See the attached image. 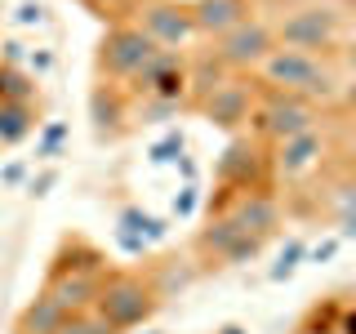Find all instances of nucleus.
Segmentation results:
<instances>
[{
	"instance_id": "7",
	"label": "nucleus",
	"mask_w": 356,
	"mask_h": 334,
	"mask_svg": "<svg viewBox=\"0 0 356 334\" xmlns=\"http://www.w3.org/2000/svg\"><path fill=\"white\" fill-rule=\"evenodd\" d=\"M209 49L218 54V63L227 67L232 76H254L259 67L267 63V54L276 49V31H272V18L263 14H250L241 27H232L227 36L209 40Z\"/></svg>"
},
{
	"instance_id": "32",
	"label": "nucleus",
	"mask_w": 356,
	"mask_h": 334,
	"mask_svg": "<svg viewBox=\"0 0 356 334\" xmlns=\"http://www.w3.org/2000/svg\"><path fill=\"white\" fill-rule=\"evenodd\" d=\"M339 334H356V308L352 303H343V312H339Z\"/></svg>"
},
{
	"instance_id": "9",
	"label": "nucleus",
	"mask_w": 356,
	"mask_h": 334,
	"mask_svg": "<svg viewBox=\"0 0 356 334\" xmlns=\"http://www.w3.org/2000/svg\"><path fill=\"white\" fill-rule=\"evenodd\" d=\"M254 107H259V81H254V76H227V81H222L214 94L200 98L192 111L222 134H241V129H250Z\"/></svg>"
},
{
	"instance_id": "2",
	"label": "nucleus",
	"mask_w": 356,
	"mask_h": 334,
	"mask_svg": "<svg viewBox=\"0 0 356 334\" xmlns=\"http://www.w3.org/2000/svg\"><path fill=\"white\" fill-rule=\"evenodd\" d=\"M348 14L339 5H325V0H303V5H289L281 14H272V31L276 45L285 49H303V54H321V58H334L343 40H348Z\"/></svg>"
},
{
	"instance_id": "10",
	"label": "nucleus",
	"mask_w": 356,
	"mask_h": 334,
	"mask_svg": "<svg viewBox=\"0 0 356 334\" xmlns=\"http://www.w3.org/2000/svg\"><path fill=\"white\" fill-rule=\"evenodd\" d=\"M129 22H138L143 36H147L156 49H187V45L200 40L187 0H143Z\"/></svg>"
},
{
	"instance_id": "21",
	"label": "nucleus",
	"mask_w": 356,
	"mask_h": 334,
	"mask_svg": "<svg viewBox=\"0 0 356 334\" xmlns=\"http://www.w3.org/2000/svg\"><path fill=\"white\" fill-rule=\"evenodd\" d=\"M81 5H85L94 18H103L107 27H111V22H129L134 9H138L143 0H81Z\"/></svg>"
},
{
	"instance_id": "27",
	"label": "nucleus",
	"mask_w": 356,
	"mask_h": 334,
	"mask_svg": "<svg viewBox=\"0 0 356 334\" xmlns=\"http://www.w3.org/2000/svg\"><path fill=\"white\" fill-rule=\"evenodd\" d=\"M339 250H343V241L339 237H325L321 245H312V250H307V263H334V254H339Z\"/></svg>"
},
{
	"instance_id": "20",
	"label": "nucleus",
	"mask_w": 356,
	"mask_h": 334,
	"mask_svg": "<svg viewBox=\"0 0 356 334\" xmlns=\"http://www.w3.org/2000/svg\"><path fill=\"white\" fill-rule=\"evenodd\" d=\"M58 334H116V326H111L103 312L89 308V312H72V317L58 326Z\"/></svg>"
},
{
	"instance_id": "1",
	"label": "nucleus",
	"mask_w": 356,
	"mask_h": 334,
	"mask_svg": "<svg viewBox=\"0 0 356 334\" xmlns=\"http://www.w3.org/2000/svg\"><path fill=\"white\" fill-rule=\"evenodd\" d=\"M107 267H111L107 254L89 237L72 232V237H63L58 250H54L49 272H44V289H49L67 312H89L98 303V289H103Z\"/></svg>"
},
{
	"instance_id": "15",
	"label": "nucleus",
	"mask_w": 356,
	"mask_h": 334,
	"mask_svg": "<svg viewBox=\"0 0 356 334\" xmlns=\"http://www.w3.org/2000/svg\"><path fill=\"white\" fill-rule=\"evenodd\" d=\"M143 272H147L156 299H161V303H170V299H178V294H187V289H192V281L200 276V267L192 263V254L183 250V254H161V259H152Z\"/></svg>"
},
{
	"instance_id": "14",
	"label": "nucleus",
	"mask_w": 356,
	"mask_h": 334,
	"mask_svg": "<svg viewBox=\"0 0 356 334\" xmlns=\"http://www.w3.org/2000/svg\"><path fill=\"white\" fill-rule=\"evenodd\" d=\"M200 40H218L254 14V0H187Z\"/></svg>"
},
{
	"instance_id": "19",
	"label": "nucleus",
	"mask_w": 356,
	"mask_h": 334,
	"mask_svg": "<svg viewBox=\"0 0 356 334\" xmlns=\"http://www.w3.org/2000/svg\"><path fill=\"white\" fill-rule=\"evenodd\" d=\"M0 103H40L36 76L14 63H0Z\"/></svg>"
},
{
	"instance_id": "34",
	"label": "nucleus",
	"mask_w": 356,
	"mask_h": 334,
	"mask_svg": "<svg viewBox=\"0 0 356 334\" xmlns=\"http://www.w3.org/2000/svg\"><path fill=\"white\" fill-rule=\"evenodd\" d=\"M0 178H5V183H22V165H5V174H0Z\"/></svg>"
},
{
	"instance_id": "18",
	"label": "nucleus",
	"mask_w": 356,
	"mask_h": 334,
	"mask_svg": "<svg viewBox=\"0 0 356 334\" xmlns=\"http://www.w3.org/2000/svg\"><path fill=\"white\" fill-rule=\"evenodd\" d=\"M40 129V103H0V148H18Z\"/></svg>"
},
{
	"instance_id": "28",
	"label": "nucleus",
	"mask_w": 356,
	"mask_h": 334,
	"mask_svg": "<svg viewBox=\"0 0 356 334\" xmlns=\"http://www.w3.org/2000/svg\"><path fill=\"white\" fill-rule=\"evenodd\" d=\"M334 228L339 241H356V209H334Z\"/></svg>"
},
{
	"instance_id": "23",
	"label": "nucleus",
	"mask_w": 356,
	"mask_h": 334,
	"mask_svg": "<svg viewBox=\"0 0 356 334\" xmlns=\"http://www.w3.org/2000/svg\"><path fill=\"white\" fill-rule=\"evenodd\" d=\"M183 148H187L183 129H170L161 143H152V148H147V161H152V165H170V161H178V156H183Z\"/></svg>"
},
{
	"instance_id": "35",
	"label": "nucleus",
	"mask_w": 356,
	"mask_h": 334,
	"mask_svg": "<svg viewBox=\"0 0 356 334\" xmlns=\"http://www.w3.org/2000/svg\"><path fill=\"white\" fill-rule=\"evenodd\" d=\"M218 334H245V330H241V326H222Z\"/></svg>"
},
{
	"instance_id": "22",
	"label": "nucleus",
	"mask_w": 356,
	"mask_h": 334,
	"mask_svg": "<svg viewBox=\"0 0 356 334\" xmlns=\"http://www.w3.org/2000/svg\"><path fill=\"white\" fill-rule=\"evenodd\" d=\"M298 263H307V245H303V241H285L281 259H276V267H272L267 276H272V281H289V276L298 272Z\"/></svg>"
},
{
	"instance_id": "3",
	"label": "nucleus",
	"mask_w": 356,
	"mask_h": 334,
	"mask_svg": "<svg viewBox=\"0 0 356 334\" xmlns=\"http://www.w3.org/2000/svg\"><path fill=\"white\" fill-rule=\"evenodd\" d=\"M94 312H103L111 326H116V334H129V330H143L161 312V299H156V289H152L143 267H107Z\"/></svg>"
},
{
	"instance_id": "25",
	"label": "nucleus",
	"mask_w": 356,
	"mask_h": 334,
	"mask_svg": "<svg viewBox=\"0 0 356 334\" xmlns=\"http://www.w3.org/2000/svg\"><path fill=\"white\" fill-rule=\"evenodd\" d=\"M334 116H348V120H356V81H343L339 85V94H334Z\"/></svg>"
},
{
	"instance_id": "36",
	"label": "nucleus",
	"mask_w": 356,
	"mask_h": 334,
	"mask_svg": "<svg viewBox=\"0 0 356 334\" xmlns=\"http://www.w3.org/2000/svg\"><path fill=\"white\" fill-rule=\"evenodd\" d=\"M294 334H339V330H294Z\"/></svg>"
},
{
	"instance_id": "37",
	"label": "nucleus",
	"mask_w": 356,
	"mask_h": 334,
	"mask_svg": "<svg viewBox=\"0 0 356 334\" xmlns=\"http://www.w3.org/2000/svg\"><path fill=\"white\" fill-rule=\"evenodd\" d=\"M0 152H5V148H0Z\"/></svg>"
},
{
	"instance_id": "24",
	"label": "nucleus",
	"mask_w": 356,
	"mask_h": 334,
	"mask_svg": "<svg viewBox=\"0 0 356 334\" xmlns=\"http://www.w3.org/2000/svg\"><path fill=\"white\" fill-rule=\"evenodd\" d=\"M334 67H339L343 81H356V36H348L339 49H334Z\"/></svg>"
},
{
	"instance_id": "13",
	"label": "nucleus",
	"mask_w": 356,
	"mask_h": 334,
	"mask_svg": "<svg viewBox=\"0 0 356 334\" xmlns=\"http://www.w3.org/2000/svg\"><path fill=\"white\" fill-rule=\"evenodd\" d=\"M218 214H227L245 237L276 241V237H281V228H285V200L276 196V192H241V196H232Z\"/></svg>"
},
{
	"instance_id": "8",
	"label": "nucleus",
	"mask_w": 356,
	"mask_h": 334,
	"mask_svg": "<svg viewBox=\"0 0 356 334\" xmlns=\"http://www.w3.org/2000/svg\"><path fill=\"white\" fill-rule=\"evenodd\" d=\"M330 156H334V143H330V116H325L316 129H303L294 138H285L281 148H272V174L285 187H303Z\"/></svg>"
},
{
	"instance_id": "33",
	"label": "nucleus",
	"mask_w": 356,
	"mask_h": 334,
	"mask_svg": "<svg viewBox=\"0 0 356 334\" xmlns=\"http://www.w3.org/2000/svg\"><path fill=\"white\" fill-rule=\"evenodd\" d=\"M49 63H54L49 54H31V72H49Z\"/></svg>"
},
{
	"instance_id": "30",
	"label": "nucleus",
	"mask_w": 356,
	"mask_h": 334,
	"mask_svg": "<svg viewBox=\"0 0 356 334\" xmlns=\"http://www.w3.org/2000/svg\"><path fill=\"white\" fill-rule=\"evenodd\" d=\"M14 18L22 22V27H40V22H44V9L27 0V5H18V14H14Z\"/></svg>"
},
{
	"instance_id": "11",
	"label": "nucleus",
	"mask_w": 356,
	"mask_h": 334,
	"mask_svg": "<svg viewBox=\"0 0 356 334\" xmlns=\"http://www.w3.org/2000/svg\"><path fill=\"white\" fill-rule=\"evenodd\" d=\"M125 89L134 98H156V103L187 107V49H161Z\"/></svg>"
},
{
	"instance_id": "5",
	"label": "nucleus",
	"mask_w": 356,
	"mask_h": 334,
	"mask_svg": "<svg viewBox=\"0 0 356 334\" xmlns=\"http://www.w3.org/2000/svg\"><path fill=\"white\" fill-rule=\"evenodd\" d=\"M330 111L307 103V98L298 94H272V89H259V107H254L250 116V134L267 148H281L285 138H294V134L303 129H316L321 120H325Z\"/></svg>"
},
{
	"instance_id": "4",
	"label": "nucleus",
	"mask_w": 356,
	"mask_h": 334,
	"mask_svg": "<svg viewBox=\"0 0 356 334\" xmlns=\"http://www.w3.org/2000/svg\"><path fill=\"white\" fill-rule=\"evenodd\" d=\"M156 54L161 49L143 36L138 22H111V27L103 31V40H98V49H94V81L129 85Z\"/></svg>"
},
{
	"instance_id": "6",
	"label": "nucleus",
	"mask_w": 356,
	"mask_h": 334,
	"mask_svg": "<svg viewBox=\"0 0 356 334\" xmlns=\"http://www.w3.org/2000/svg\"><path fill=\"white\" fill-rule=\"evenodd\" d=\"M214 178L222 192H272V148L259 143L254 134H232V143L222 148Z\"/></svg>"
},
{
	"instance_id": "16",
	"label": "nucleus",
	"mask_w": 356,
	"mask_h": 334,
	"mask_svg": "<svg viewBox=\"0 0 356 334\" xmlns=\"http://www.w3.org/2000/svg\"><path fill=\"white\" fill-rule=\"evenodd\" d=\"M227 76L232 72L218 63V54L209 49V45L205 49H187V107H196L205 94H214Z\"/></svg>"
},
{
	"instance_id": "12",
	"label": "nucleus",
	"mask_w": 356,
	"mask_h": 334,
	"mask_svg": "<svg viewBox=\"0 0 356 334\" xmlns=\"http://www.w3.org/2000/svg\"><path fill=\"white\" fill-rule=\"evenodd\" d=\"M89 125H94L98 143H120L134 134V98L125 85L94 81L89 89Z\"/></svg>"
},
{
	"instance_id": "31",
	"label": "nucleus",
	"mask_w": 356,
	"mask_h": 334,
	"mask_svg": "<svg viewBox=\"0 0 356 334\" xmlns=\"http://www.w3.org/2000/svg\"><path fill=\"white\" fill-rule=\"evenodd\" d=\"M54 183H58V170H44L40 178H31L27 192H31V196H49V187H54Z\"/></svg>"
},
{
	"instance_id": "17",
	"label": "nucleus",
	"mask_w": 356,
	"mask_h": 334,
	"mask_svg": "<svg viewBox=\"0 0 356 334\" xmlns=\"http://www.w3.org/2000/svg\"><path fill=\"white\" fill-rule=\"evenodd\" d=\"M72 317L58 299L49 294V289H40L36 299H31L27 308L18 312V321H14V334H58V326Z\"/></svg>"
},
{
	"instance_id": "29",
	"label": "nucleus",
	"mask_w": 356,
	"mask_h": 334,
	"mask_svg": "<svg viewBox=\"0 0 356 334\" xmlns=\"http://www.w3.org/2000/svg\"><path fill=\"white\" fill-rule=\"evenodd\" d=\"M67 138V129L63 125H49L44 129V138H40V156H58V143Z\"/></svg>"
},
{
	"instance_id": "26",
	"label": "nucleus",
	"mask_w": 356,
	"mask_h": 334,
	"mask_svg": "<svg viewBox=\"0 0 356 334\" xmlns=\"http://www.w3.org/2000/svg\"><path fill=\"white\" fill-rule=\"evenodd\" d=\"M196 205H200V187H196V183L178 187V196H174V214H178V218H192V214H196Z\"/></svg>"
}]
</instances>
